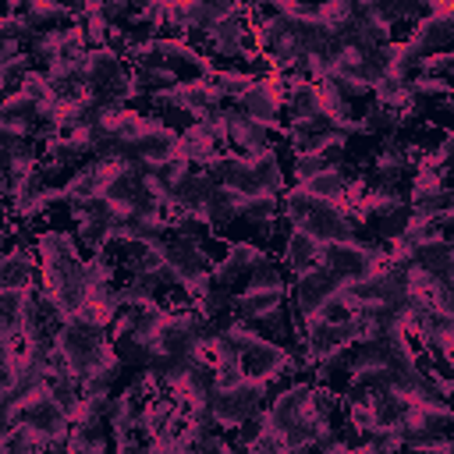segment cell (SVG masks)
Masks as SVG:
<instances>
[{"label": "cell", "mask_w": 454, "mask_h": 454, "mask_svg": "<svg viewBox=\"0 0 454 454\" xmlns=\"http://www.w3.org/2000/svg\"><path fill=\"white\" fill-rule=\"evenodd\" d=\"M53 344H57V355H60V365L67 372H74L78 380L106 362H117V351H114V340H110V330L106 326H96L92 319H85L82 312L67 316L57 323L53 330Z\"/></svg>", "instance_id": "6da1fadb"}, {"label": "cell", "mask_w": 454, "mask_h": 454, "mask_svg": "<svg viewBox=\"0 0 454 454\" xmlns=\"http://www.w3.org/2000/svg\"><path fill=\"white\" fill-rule=\"evenodd\" d=\"M35 259H39V287L43 291H60L74 280H82V248L78 238L64 227H50L35 234Z\"/></svg>", "instance_id": "7a4b0ae2"}, {"label": "cell", "mask_w": 454, "mask_h": 454, "mask_svg": "<svg viewBox=\"0 0 454 454\" xmlns=\"http://www.w3.org/2000/svg\"><path fill=\"white\" fill-rule=\"evenodd\" d=\"M270 380H259V376H245L238 387H227V390H213L209 394V411H213V422L216 429H238L241 422L255 419L270 397Z\"/></svg>", "instance_id": "3957f363"}, {"label": "cell", "mask_w": 454, "mask_h": 454, "mask_svg": "<svg viewBox=\"0 0 454 454\" xmlns=\"http://www.w3.org/2000/svg\"><path fill=\"white\" fill-rule=\"evenodd\" d=\"M284 96H287V74H277V71L252 74V85L238 96V110L248 114L266 131H284V121H280Z\"/></svg>", "instance_id": "277c9868"}, {"label": "cell", "mask_w": 454, "mask_h": 454, "mask_svg": "<svg viewBox=\"0 0 454 454\" xmlns=\"http://www.w3.org/2000/svg\"><path fill=\"white\" fill-rule=\"evenodd\" d=\"M319 266L330 270L337 280H351V277H365L387 266V248L376 241H348V245H323L319 252Z\"/></svg>", "instance_id": "5b68a950"}, {"label": "cell", "mask_w": 454, "mask_h": 454, "mask_svg": "<svg viewBox=\"0 0 454 454\" xmlns=\"http://www.w3.org/2000/svg\"><path fill=\"white\" fill-rule=\"evenodd\" d=\"M454 43V7L450 4H426V14L411 25L404 46L415 60L429 53H443Z\"/></svg>", "instance_id": "8992f818"}, {"label": "cell", "mask_w": 454, "mask_h": 454, "mask_svg": "<svg viewBox=\"0 0 454 454\" xmlns=\"http://www.w3.org/2000/svg\"><path fill=\"white\" fill-rule=\"evenodd\" d=\"M241 369H245V376H259V380H270V383H273V380L305 372V362L294 355V348L262 337L255 348H248V351L241 355Z\"/></svg>", "instance_id": "52a82bcc"}, {"label": "cell", "mask_w": 454, "mask_h": 454, "mask_svg": "<svg viewBox=\"0 0 454 454\" xmlns=\"http://www.w3.org/2000/svg\"><path fill=\"white\" fill-rule=\"evenodd\" d=\"M422 156V145H408V142H397V138H387L376 156H372V184H390V188H401V177L415 170Z\"/></svg>", "instance_id": "ba28073f"}, {"label": "cell", "mask_w": 454, "mask_h": 454, "mask_svg": "<svg viewBox=\"0 0 454 454\" xmlns=\"http://www.w3.org/2000/svg\"><path fill=\"white\" fill-rule=\"evenodd\" d=\"M337 284H340V280H337L330 270H323V266H312V270L298 273L294 284H291V291H287L294 316H312V312H319V305L337 294Z\"/></svg>", "instance_id": "9c48e42d"}, {"label": "cell", "mask_w": 454, "mask_h": 454, "mask_svg": "<svg viewBox=\"0 0 454 454\" xmlns=\"http://www.w3.org/2000/svg\"><path fill=\"white\" fill-rule=\"evenodd\" d=\"M206 39H209V50L216 53V57H245V60H262L252 46H248V14L241 11V14H234V18H220L209 32H206Z\"/></svg>", "instance_id": "30bf717a"}, {"label": "cell", "mask_w": 454, "mask_h": 454, "mask_svg": "<svg viewBox=\"0 0 454 454\" xmlns=\"http://www.w3.org/2000/svg\"><path fill=\"white\" fill-rule=\"evenodd\" d=\"M163 262H167V270L174 273V280H177V287L184 284V280H192L195 273H202V270H209V252L202 248V241H188V238H177V234H167V241H163Z\"/></svg>", "instance_id": "8fae6325"}, {"label": "cell", "mask_w": 454, "mask_h": 454, "mask_svg": "<svg viewBox=\"0 0 454 454\" xmlns=\"http://www.w3.org/2000/svg\"><path fill=\"white\" fill-rule=\"evenodd\" d=\"M284 301H287V284H266V287H248L245 284L241 294H231V316L248 319V323H262Z\"/></svg>", "instance_id": "7c38bea8"}, {"label": "cell", "mask_w": 454, "mask_h": 454, "mask_svg": "<svg viewBox=\"0 0 454 454\" xmlns=\"http://www.w3.org/2000/svg\"><path fill=\"white\" fill-rule=\"evenodd\" d=\"M309 390H312V383H309V380H294V383L280 387V390L270 397V408H262V422H266L270 429L284 433V429L301 415Z\"/></svg>", "instance_id": "4fadbf2b"}, {"label": "cell", "mask_w": 454, "mask_h": 454, "mask_svg": "<svg viewBox=\"0 0 454 454\" xmlns=\"http://www.w3.org/2000/svg\"><path fill=\"white\" fill-rule=\"evenodd\" d=\"M135 156H138V163H145L153 170L170 163V160H177V128H170V124H163L156 117L149 124V131L135 142Z\"/></svg>", "instance_id": "5bb4252c"}, {"label": "cell", "mask_w": 454, "mask_h": 454, "mask_svg": "<svg viewBox=\"0 0 454 454\" xmlns=\"http://www.w3.org/2000/svg\"><path fill=\"white\" fill-rule=\"evenodd\" d=\"M39 284V259L28 248H11L0 255V291H28Z\"/></svg>", "instance_id": "9a60e30c"}, {"label": "cell", "mask_w": 454, "mask_h": 454, "mask_svg": "<svg viewBox=\"0 0 454 454\" xmlns=\"http://www.w3.org/2000/svg\"><path fill=\"white\" fill-rule=\"evenodd\" d=\"M223 117H227V142H234L241 149V156H252V153H262L270 149V131L262 124H255L248 114H241L238 106H223Z\"/></svg>", "instance_id": "2e32d148"}, {"label": "cell", "mask_w": 454, "mask_h": 454, "mask_svg": "<svg viewBox=\"0 0 454 454\" xmlns=\"http://www.w3.org/2000/svg\"><path fill=\"white\" fill-rule=\"evenodd\" d=\"M216 188V181L202 170V167H195L174 192H170V209L167 213H199V206L206 202V195Z\"/></svg>", "instance_id": "e0dca14e"}, {"label": "cell", "mask_w": 454, "mask_h": 454, "mask_svg": "<svg viewBox=\"0 0 454 454\" xmlns=\"http://www.w3.org/2000/svg\"><path fill=\"white\" fill-rule=\"evenodd\" d=\"M220 153V145L213 142V135L202 124H188L177 131V160H188L192 167H206L213 156Z\"/></svg>", "instance_id": "ac0fdd59"}, {"label": "cell", "mask_w": 454, "mask_h": 454, "mask_svg": "<svg viewBox=\"0 0 454 454\" xmlns=\"http://www.w3.org/2000/svg\"><path fill=\"white\" fill-rule=\"evenodd\" d=\"M238 199L241 195H234L231 188H213L209 195H206V202L199 206V220L206 223V231H220V227H227V223H234L238 220Z\"/></svg>", "instance_id": "d6986e66"}, {"label": "cell", "mask_w": 454, "mask_h": 454, "mask_svg": "<svg viewBox=\"0 0 454 454\" xmlns=\"http://www.w3.org/2000/svg\"><path fill=\"white\" fill-rule=\"evenodd\" d=\"M319 252H323V245H319V241H312V238H309V234H301V231H287V238H284V252H280V262L298 277V273H305V270L319 266Z\"/></svg>", "instance_id": "ffe728a7"}, {"label": "cell", "mask_w": 454, "mask_h": 454, "mask_svg": "<svg viewBox=\"0 0 454 454\" xmlns=\"http://www.w3.org/2000/svg\"><path fill=\"white\" fill-rule=\"evenodd\" d=\"M280 213V195L259 192L248 199H238V220H248L259 234H273V220Z\"/></svg>", "instance_id": "44dd1931"}, {"label": "cell", "mask_w": 454, "mask_h": 454, "mask_svg": "<svg viewBox=\"0 0 454 454\" xmlns=\"http://www.w3.org/2000/svg\"><path fill=\"white\" fill-rule=\"evenodd\" d=\"M415 262H419L426 273H433L436 280H454V248H450L447 234H440V238L419 245Z\"/></svg>", "instance_id": "7402d4cb"}, {"label": "cell", "mask_w": 454, "mask_h": 454, "mask_svg": "<svg viewBox=\"0 0 454 454\" xmlns=\"http://www.w3.org/2000/svg\"><path fill=\"white\" fill-rule=\"evenodd\" d=\"M284 110H287V121L316 117V114H319V92H316V82H309V78H287Z\"/></svg>", "instance_id": "603a6c76"}, {"label": "cell", "mask_w": 454, "mask_h": 454, "mask_svg": "<svg viewBox=\"0 0 454 454\" xmlns=\"http://www.w3.org/2000/svg\"><path fill=\"white\" fill-rule=\"evenodd\" d=\"M245 160H248V170H252L259 192H270V195H280L284 192V167H280V156H277L273 145L262 149V153H252Z\"/></svg>", "instance_id": "cb8c5ba5"}, {"label": "cell", "mask_w": 454, "mask_h": 454, "mask_svg": "<svg viewBox=\"0 0 454 454\" xmlns=\"http://www.w3.org/2000/svg\"><path fill=\"white\" fill-rule=\"evenodd\" d=\"M43 450H50V436L43 429L18 422L0 433V454H43Z\"/></svg>", "instance_id": "d4e9b609"}, {"label": "cell", "mask_w": 454, "mask_h": 454, "mask_svg": "<svg viewBox=\"0 0 454 454\" xmlns=\"http://www.w3.org/2000/svg\"><path fill=\"white\" fill-rule=\"evenodd\" d=\"M21 14H25L28 28H32L35 35H39V32H50V28H60V25H67V21H74V18H71V4H50V0H32V4L21 7Z\"/></svg>", "instance_id": "484cf974"}, {"label": "cell", "mask_w": 454, "mask_h": 454, "mask_svg": "<svg viewBox=\"0 0 454 454\" xmlns=\"http://www.w3.org/2000/svg\"><path fill=\"white\" fill-rule=\"evenodd\" d=\"M365 411H369V429H394L404 415V401L390 390H376L365 397Z\"/></svg>", "instance_id": "4316f807"}, {"label": "cell", "mask_w": 454, "mask_h": 454, "mask_svg": "<svg viewBox=\"0 0 454 454\" xmlns=\"http://www.w3.org/2000/svg\"><path fill=\"white\" fill-rule=\"evenodd\" d=\"M124 67V57L110 46H99V50H85V85L96 92L106 78H114L117 71Z\"/></svg>", "instance_id": "83f0119b"}, {"label": "cell", "mask_w": 454, "mask_h": 454, "mask_svg": "<svg viewBox=\"0 0 454 454\" xmlns=\"http://www.w3.org/2000/svg\"><path fill=\"white\" fill-rule=\"evenodd\" d=\"M142 408H145V404H138V401H131V397H128L124 390L110 397V415H106V422L114 426V440H117V436H131V433L138 429V419H142Z\"/></svg>", "instance_id": "f1b7e54d"}, {"label": "cell", "mask_w": 454, "mask_h": 454, "mask_svg": "<svg viewBox=\"0 0 454 454\" xmlns=\"http://www.w3.org/2000/svg\"><path fill=\"white\" fill-rule=\"evenodd\" d=\"M131 82L138 89V96H156L167 92L177 82V71L167 64H153V67H131Z\"/></svg>", "instance_id": "f546056e"}, {"label": "cell", "mask_w": 454, "mask_h": 454, "mask_svg": "<svg viewBox=\"0 0 454 454\" xmlns=\"http://www.w3.org/2000/svg\"><path fill=\"white\" fill-rule=\"evenodd\" d=\"M401 128H404L401 114H397V110H383V106H376V103L358 117V135H383V138H394Z\"/></svg>", "instance_id": "4dcf8cb0"}, {"label": "cell", "mask_w": 454, "mask_h": 454, "mask_svg": "<svg viewBox=\"0 0 454 454\" xmlns=\"http://www.w3.org/2000/svg\"><path fill=\"white\" fill-rule=\"evenodd\" d=\"M206 82H209V85H213V92L227 103V99H238V96L252 85V74H248V71H238V67H216Z\"/></svg>", "instance_id": "1f68e13d"}, {"label": "cell", "mask_w": 454, "mask_h": 454, "mask_svg": "<svg viewBox=\"0 0 454 454\" xmlns=\"http://www.w3.org/2000/svg\"><path fill=\"white\" fill-rule=\"evenodd\" d=\"M440 188H447V181H443V170H436V167H429V163H415V170H411V188H408V202H419V199H426V195H433V192H440Z\"/></svg>", "instance_id": "d6a6232c"}, {"label": "cell", "mask_w": 454, "mask_h": 454, "mask_svg": "<svg viewBox=\"0 0 454 454\" xmlns=\"http://www.w3.org/2000/svg\"><path fill=\"white\" fill-rule=\"evenodd\" d=\"M372 103L383 106V110H404L411 103V85L408 82H394V78H383L380 85H372Z\"/></svg>", "instance_id": "836d02e7"}, {"label": "cell", "mask_w": 454, "mask_h": 454, "mask_svg": "<svg viewBox=\"0 0 454 454\" xmlns=\"http://www.w3.org/2000/svg\"><path fill=\"white\" fill-rule=\"evenodd\" d=\"M46 380H50V390H53L57 404H60V408H64V415H67V408H71V404L82 397V380H78L74 372H67L64 365H57V369H53Z\"/></svg>", "instance_id": "e575fe53"}, {"label": "cell", "mask_w": 454, "mask_h": 454, "mask_svg": "<svg viewBox=\"0 0 454 454\" xmlns=\"http://www.w3.org/2000/svg\"><path fill=\"white\" fill-rule=\"evenodd\" d=\"M319 206V199H312V195H305L298 184L291 188V192H284V202H280V213H284V220L291 223V231L294 227H301L305 223V216L312 213Z\"/></svg>", "instance_id": "d590c367"}, {"label": "cell", "mask_w": 454, "mask_h": 454, "mask_svg": "<svg viewBox=\"0 0 454 454\" xmlns=\"http://www.w3.org/2000/svg\"><path fill=\"white\" fill-rule=\"evenodd\" d=\"M121 372H124L121 358L117 362H106V365H99L92 372H85L82 376V394H114V383L121 380Z\"/></svg>", "instance_id": "8d00e7d4"}, {"label": "cell", "mask_w": 454, "mask_h": 454, "mask_svg": "<svg viewBox=\"0 0 454 454\" xmlns=\"http://www.w3.org/2000/svg\"><path fill=\"white\" fill-rule=\"evenodd\" d=\"M450 206H454V192H450V188H440V192H433V195H426V199H419V202H408V209H411L415 216L433 220V223H436L440 216H447Z\"/></svg>", "instance_id": "74e56055"}, {"label": "cell", "mask_w": 454, "mask_h": 454, "mask_svg": "<svg viewBox=\"0 0 454 454\" xmlns=\"http://www.w3.org/2000/svg\"><path fill=\"white\" fill-rule=\"evenodd\" d=\"M223 255L238 266V273H241V277H245L248 270H255L262 259H270V252H266L262 245H255V241H231Z\"/></svg>", "instance_id": "f35d334b"}, {"label": "cell", "mask_w": 454, "mask_h": 454, "mask_svg": "<svg viewBox=\"0 0 454 454\" xmlns=\"http://www.w3.org/2000/svg\"><path fill=\"white\" fill-rule=\"evenodd\" d=\"M220 333H223V340H227V344H234L241 355L262 340V333L255 330V323H248V319H234V316H227V323H223V330H220Z\"/></svg>", "instance_id": "ab89813d"}, {"label": "cell", "mask_w": 454, "mask_h": 454, "mask_svg": "<svg viewBox=\"0 0 454 454\" xmlns=\"http://www.w3.org/2000/svg\"><path fill=\"white\" fill-rule=\"evenodd\" d=\"M312 436H316V422H312V419H305V415H298V419L280 433V443H284L291 454H309Z\"/></svg>", "instance_id": "60d3db41"}, {"label": "cell", "mask_w": 454, "mask_h": 454, "mask_svg": "<svg viewBox=\"0 0 454 454\" xmlns=\"http://www.w3.org/2000/svg\"><path fill=\"white\" fill-rule=\"evenodd\" d=\"M64 192V202H82V199H92V195H99V181H96V174H92V163H85L82 170H74V177L60 188Z\"/></svg>", "instance_id": "b9f144b4"}, {"label": "cell", "mask_w": 454, "mask_h": 454, "mask_svg": "<svg viewBox=\"0 0 454 454\" xmlns=\"http://www.w3.org/2000/svg\"><path fill=\"white\" fill-rule=\"evenodd\" d=\"M74 227H78V231H74L78 245H85L92 255H96V252H106V245H110V223H99V220H78Z\"/></svg>", "instance_id": "7bdbcfd3"}, {"label": "cell", "mask_w": 454, "mask_h": 454, "mask_svg": "<svg viewBox=\"0 0 454 454\" xmlns=\"http://www.w3.org/2000/svg\"><path fill=\"white\" fill-rule=\"evenodd\" d=\"M195 312H199L202 319H223V316H231V291H227V287H209V291L195 301Z\"/></svg>", "instance_id": "ee69618b"}, {"label": "cell", "mask_w": 454, "mask_h": 454, "mask_svg": "<svg viewBox=\"0 0 454 454\" xmlns=\"http://www.w3.org/2000/svg\"><path fill=\"white\" fill-rule=\"evenodd\" d=\"M46 188V174H43V167L39 170H28V174H21V177H14L11 181V206H18V202H28V199H35L39 192Z\"/></svg>", "instance_id": "f6af8a7d"}, {"label": "cell", "mask_w": 454, "mask_h": 454, "mask_svg": "<svg viewBox=\"0 0 454 454\" xmlns=\"http://www.w3.org/2000/svg\"><path fill=\"white\" fill-rule=\"evenodd\" d=\"M57 202H64V192H60V188H43L35 199H28V202H18V206H11V209H14V216H21V220H32V216L46 213V209H50V206H57Z\"/></svg>", "instance_id": "bcb514c9"}, {"label": "cell", "mask_w": 454, "mask_h": 454, "mask_svg": "<svg viewBox=\"0 0 454 454\" xmlns=\"http://www.w3.org/2000/svg\"><path fill=\"white\" fill-rule=\"evenodd\" d=\"M450 71H454V53H450V50L429 53V57L419 60V74H426V78H443V82H450Z\"/></svg>", "instance_id": "7dc6e473"}, {"label": "cell", "mask_w": 454, "mask_h": 454, "mask_svg": "<svg viewBox=\"0 0 454 454\" xmlns=\"http://www.w3.org/2000/svg\"><path fill=\"white\" fill-rule=\"evenodd\" d=\"M18 92H21L25 99H32L35 106H39V103H46V99H53V92H50V82H46V74H43V71H35V67H32V71H28V74L21 78Z\"/></svg>", "instance_id": "c3c4849f"}, {"label": "cell", "mask_w": 454, "mask_h": 454, "mask_svg": "<svg viewBox=\"0 0 454 454\" xmlns=\"http://www.w3.org/2000/svg\"><path fill=\"white\" fill-rule=\"evenodd\" d=\"M330 163L319 156V153H294V160H291V174H294V181L298 184H305L309 177H316L319 170H326Z\"/></svg>", "instance_id": "681fc988"}, {"label": "cell", "mask_w": 454, "mask_h": 454, "mask_svg": "<svg viewBox=\"0 0 454 454\" xmlns=\"http://www.w3.org/2000/svg\"><path fill=\"white\" fill-rule=\"evenodd\" d=\"M365 443H369L376 454H397V450H404L394 429H369V433H365Z\"/></svg>", "instance_id": "f907efd6"}, {"label": "cell", "mask_w": 454, "mask_h": 454, "mask_svg": "<svg viewBox=\"0 0 454 454\" xmlns=\"http://www.w3.org/2000/svg\"><path fill=\"white\" fill-rule=\"evenodd\" d=\"M248 277V287H266V284H284L280 280V266L273 262V259H262L255 270H248L245 273Z\"/></svg>", "instance_id": "816d5d0a"}, {"label": "cell", "mask_w": 454, "mask_h": 454, "mask_svg": "<svg viewBox=\"0 0 454 454\" xmlns=\"http://www.w3.org/2000/svg\"><path fill=\"white\" fill-rule=\"evenodd\" d=\"M18 411H21V397L11 394V387H4L0 390V433L18 426Z\"/></svg>", "instance_id": "f5cc1de1"}, {"label": "cell", "mask_w": 454, "mask_h": 454, "mask_svg": "<svg viewBox=\"0 0 454 454\" xmlns=\"http://www.w3.org/2000/svg\"><path fill=\"white\" fill-rule=\"evenodd\" d=\"M195 124H202V128L213 135V142H216V145H223V142H227V117H223V106H216V110L202 114Z\"/></svg>", "instance_id": "db71d44e"}, {"label": "cell", "mask_w": 454, "mask_h": 454, "mask_svg": "<svg viewBox=\"0 0 454 454\" xmlns=\"http://www.w3.org/2000/svg\"><path fill=\"white\" fill-rule=\"evenodd\" d=\"M192 170H195V167H192L188 160H170V163L156 167V174H160V177L167 181V188H170V192H174V188H177V184H181V181H184V177H188Z\"/></svg>", "instance_id": "11a10c76"}, {"label": "cell", "mask_w": 454, "mask_h": 454, "mask_svg": "<svg viewBox=\"0 0 454 454\" xmlns=\"http://www.w3.org/2000/svg\"><path fill=\"white\" fill-rule=\"evenodd\" d=\"M99 14L106 18V25H121L124 18L135 14V7H131L128 0H103V4H99Z\"/></svg>", "instance_id": "9f6ffc18"}, {"label": "cell", "mask_w": 454, "mask_h": 454, "mask_svg": "<svg viewBox=\"0 0 454 454\" xmlns=\"http://www.w3.org/2000/svg\"><path fill=\"white\" fill-rule=\"evenodd\" d=\"M114 454H145V443L135 436H117L114 440Z\"/></svg>", "instance_id": "6f0895ef"}, {"label": "cell", "mask_w": 454, "mask_h": 454, "mask_svg": "<svg viewBox=\"0 0 454 454\" xmlns=\"http://www.w3.org/2000/svg\"><path fill=\"white\" fill-rule=\"evenodd\" d=\"M0 192L11 195V153L0 149Z\"/></svg>", "instance_id": "680465c9"}, {"label": "cell", "mask_w": 454, "mask_h": 454, "mask_svg": "<svg viewBox=\"0 0 454 454\" xmlns=\"http://www.w3.org/2000/svg\"><path fill=\"white\" fill-rule=\"evenodd\" d=\"M411 454H454V450H450V440H443L436 447H422V450H411Z\"/></svg>", "instance_id": "91938a15"}, {"label": "cell", "mask_w": 454, "mask_h": 454, "mask_svg": "<svg viewBox=\"0 0 454 454\" xmlns=\"http://www.w3.org/2000/svg\"><path fill=\"white\" fill-rule=\"evenodd\" d=\"M7 380H11V372H7V365H4V362H0V390H4V387H7Z\"/></svg>", "instance_id": "94428289"}]
</instances>
